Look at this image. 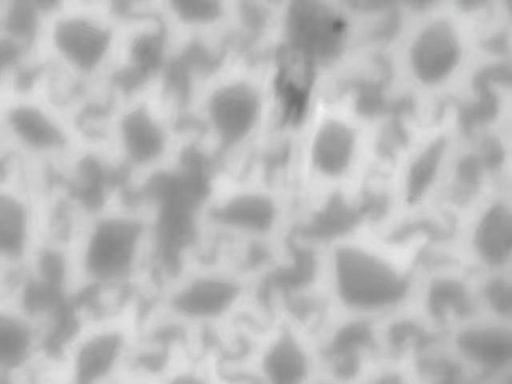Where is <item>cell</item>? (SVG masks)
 <instances>
[{"mask_svg":"<svg viewBox=\"0 0 512 384\" xmlns=\"http://www.w3.org/2000/svg\"><path fill=\"white\" fill-rule=\"evenodd\" d=\"M165 265L153 195L113 187L87 201L54 280L68 309L144 307Z\"/></svg>","mask_w":512,"mask_h":384,"instance_id":"obj_1","label":"cell"},{"mask_svg":"<svg viewBox=\"0 0 512 384\" xmlns=\"http://www.w3.org/2000/svg\"><path fill=\"white\" fill-rule=\"evenodd\" d=\"M180 76L193 154L206 173L272 162L289 104L275 54L230 49Z\"/></svg>","mask_w":512,"mask_h":384,"instance_id":"obj_2","label":"cell"},{"mask_svg":"<svg viewBox=\"0 0 512 384\" xmlns=\"http://www.w3.org/2000/svg\"><path fill=\"white\" fill-rule=\"evenodd\" d=\"M269 284L238 262L189 248L164 267L143 310L159 332L230 356L267 312Z\"/></svg>","mask_w":512,"mask_h":384,"instance_id":"obj_3","label":"cell"},{"mask_svg":"<svg viewBox=\"0 0 512 384\" xmlns=\"http://www.w3.org/2000/svg\"><path fill=\"white\" fill-rule=\"evenodd\" d=\"M88 129L95 159L132 192L196 161L182 88L169 69L116 89L89 113Z\"/></svg>","mask_w":512,"mask_h":384,"instance_id":"obj_4","label":"cell"},{"mask_svg":"<svg viewBox=\"0 0 512 384\" xmlns=\"http://www.w3.org/2000/svg\"><path fill=\"white\" fill-rule=\"evenodd\" d=\"M297 220L293 197L272 163L206 173L194 213L192 248L270 279L293 253Z\"/></svg>","mask_w":512,"mask_h":384,"instance_id":"obj_5","label":"cell"},{"mask_svg":"<svg viewBox=\"0 0 512 384\" xmlns=\"http://www.w3.org/2000/svg\"><path fill=\"white\" fill-rule=\"evenodd\" d=\"M433 243L414 229L356 231L314 250V276L334 315L382 324L412 309Z\"/></svg>","mask_w":512,"mask_h":384,"instance_id":"obj_6","label":"cell"},{"mask_svg":"<svg viewBox=\"0 0 512 384\" xmlns=\"http://www.w3.org/2000/svg\"><path fill=\"white\" fill-rule=\"evenodd\" d=\"M135 27L129 3L52 1L38 46L43 83L77 107L106 100L128 80Z\"/></svg>","mask_w":512,"mask_h":384,"instance_id":"obj_7","label":"cell"},{"mask_svg":"<svg viewBox=\"0 0 512 384\" xmlns=\"http://www.w3.org/2000/svg\"><path fill=\"white\" fill-rule=\"evenodd\" d=\"M93 159L80 109L41 80L0 93V162L50 182Z\"/></svg>","mask_w":512,"mask_h":384,"instance_id":"obj_8","label":"cell"},{"mask_svg":"<svg viewBox=\"0 0 512 384\" xmlns=\"http://www.w3.org/2000/svg\"><path fill=\"white\" fill-rule=\"evenodd\" d=\"M142 307L68 309L45 375V384H125L147 341Z\"/></svg>","mask_w":512,"mask_h":384,"instance_id":"obj_9","label":"cell"},{"mask_svg":"<svg viewBox=\"0 0 512 384\" xmlns=\"http://www.w3.org/2000/svg\"><path fill=\"white\" fill-rule=\"evenodd\" d=\"M52 184L0 162V286L43 284L54 266L48 233Z\"/></svg>","mask_w":512,"mask_h":384,"instance_id":"obj_10","label":"cell"},{"mask_svg":"<svg viewBox=\"0 0 512 384\" xmlns=\"http://www.w3.org/2000/svg\"><path fill=\"white\" fill-rule=\"evenodd\" d=\"M231 362L243 384H326L316 335L271 304Z\"/></svg>","mask_w":512,"mask_h":384,"instance_id":"obj_11","label":"cell"},{"mask_svg":"<svg viewBox=\"0 0 512 384\" xmlns=\"http://www.w3.org/2000/svg\"><path fill=\"white\" fill-rule=\"evenodd\" d=\"M40 288L0 286V384H45L65 309Z\"/></svg>","mask_w":512,"mask_h":384,"instance_id":"obj_12","label":"cell"},{"mask_svg":"<svg viewBox=\"0 0 512 384\" xmlns=\"http://www.w3.org/2000/svg\"><path fill=\"white\" fill-rule=\"evenodd\" d=\"M475 277L446 250L433 251L420 274L411 311L445 338L478 315Z\"/></svg>","mask_w":512,"mask_h":384,"instance_id":"obj_13","label":"cell"},{"mask_svg":"<svg viewBox=\"0 0 512 384\" xmlns=\"http://www.w3.org/2000/svg\"><path fill=\"white\" fill-rule=\"evenodd\" d=\"M447 252L475 275L512 271V205L496 196L475 212L468 225L447 237Z\"/></svg>","mask_w":512,"mask_h":384,"instance_id":"obj_14","label":"cell"},{"mask_svg":"<svg viewBox=\"0 0 512 384\" xmlns=\"http://www.w3.org/2000/svg\"><path fill=\"white\" fill-rule=\"evenodd\" d=\"M348 25L333 6L320 1H292L280 9L277 50L315 64L334 59L344 48Z\"/></svg>","mask_w":512,"mask_h":384,"instance_id":"obj_15","label":"cell"},{"mask_svg":"<svg viewBox=\"0 0 512 384\" xmlns=\"http://www.w3.org/2000/svg\"><path fill=\"white\" fill-rule=\"evenodd\" d=\"M126 384H243L215 349L173 342L148 354Z\"/></svg>","mask_w":512,"mask_h":384,"instance_id":"obj_16","label":"cell"},{"mask_svg":"<svg viewBox=\"0 0 512 384\" xmlns=\"http://www.w3.org/2000/svg\"><path fill=\"white\" fill-rule=\"evenodd\" d=\"M319 355L327 381L346 384L383 356L380 324L333 316L317 335Z\"/></svg>","mask_w":512,"mask_h":384,"instance_id":"obj_17","label":"cell"},{"mask_svg":"<svg viewBox=\"0 0 512 384\" xmlns=\"http://www.w3.org/2000/svg\"><path fill=\"white\" fill-rule=\"evenodd\" d=\"M444 347L477 381L512 371V323L477 315L450 332Z\"/></svg>","mask_w":512,"mask_h":384,"instance_id":"obj_18","label":"cell"},{"mask_svg":"<svg viewBox=\"0 0 512 384\" xmlns=\"http://www.w3.org/2000/svg\"><path fill=\"white\" fill-rule=\"evenodd\" d=\"M463 47L454 25L444 19L426 23L415 35L409 49L414 77L425 85H436L457 69Z\"/></svg>","mask_w":512,"mask_h":384,"instance_id":"obj_19","label":"cell"},{"mask_svg":"<svg viewBox=\"0 0 512 384\" xmlns=\"http://www.w3.org/2000/svg\"><path fill=\"white\" fill-rule=\"evenodd\" d=\"M356 143V134L346 122L335 118L323 121L313 132L308 146L313 171L323 178H341L352 164Z\"/></svg>","mask_w":512,"mask_h":384,"instance_id":"obj_20","label":"cell"},{"mask_svg":"<svg viewBox=\"0 0 512 384\" xmlns=\"http://www.w3.org/2000/svg\"><path fill=\"white\" fill-rule=\"evenodd\" d=\"M51 2L0 1V34L28 45L38 53Z\"/></svg>","mask_w":512,"mask_h":384,"instance_id":"obj_21","label":"cell"},{"mask_svg":"<svg viewBox=\"0 0 512 384\" xmlns=\"http://www.w3.org/2000/svg\"><path fill=\"white\" fill-rule=\"evenodd\" d=\"M477 313L512 323V271H495L475 277Z\"/></svg>","mask_w":512,"mask_h":384,"instance_id":"obj_22","label":"cell"},{"mask_svg":"<svg viewBox=\"0 0 512 384\" xmlns=\"http://www.w3.org/2000/svg\"><path fill=\"white\" fill-rule=\"evenodd\" d=\"M444 147L442 140L431 142L411 164L403 187V200L408 206L421 203L431 192L442 161Z\"/></svg>","mask_w":512,"mask_h":384,"instance_id":"obj_23","label":"cell"},{"mask_svg":"<svg viewBox=\"0 0 512 384\" xmlns=\"http://www.w3.org/2000/svg\"><path fill=\"white\" fill-rule=\"evenodd\" d=\"M346 384H422V379L417 364L382 356Z\"/></svg>","mask_w":512,"mask_h":384,"instance_id":"obj_24","label":"cell"},{"mask_svg":"<svg viewBox=\"0 0 512 384\" xmlns=\"http://www.w3.org/2000/svg\"><path fill=\"white\" fill-rule=\"evenodd\" d=\"M476 384H512V371L485 377L478 380Z\"/></svg>","mask_w":512,"mask_h":384,"instance_id":"obj_25","label":"cell"}]
</instances>
